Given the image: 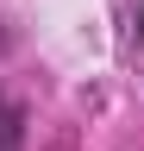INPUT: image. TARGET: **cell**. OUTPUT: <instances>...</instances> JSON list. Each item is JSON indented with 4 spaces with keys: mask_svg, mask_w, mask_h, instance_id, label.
I'll list each match as a JSON object with an SVG mask.
<instances>
[{
    "mask_svg": "<svg viewBox=\"0 0 144 151\" xmlns=\"http://www.w3.org/2000/svg\"><path fill=\"white\" fill-rule=\"evenodd\" d=\"M0 151H25V101L0 88Z\"/></svg>",
    "mask_w": 144,
    "mask_h": 151,
    "instance_id": "1",
    "label": "cell"
},
{
    "mask_svg": "<svg viewBox=\"0 0 144 151\" xmlns=\"http://www.w3.org/2000/svg\"><path fill=\"white\" fill-rule=\"evenodd\" d=\"M132 32H138V44H144V0H138V19H132Z\"/></svg>",
    "mask_w": 144,
    "mask_h": 151,
    "instance_id": "2",
    "label": "cell"
}]
</instances>
